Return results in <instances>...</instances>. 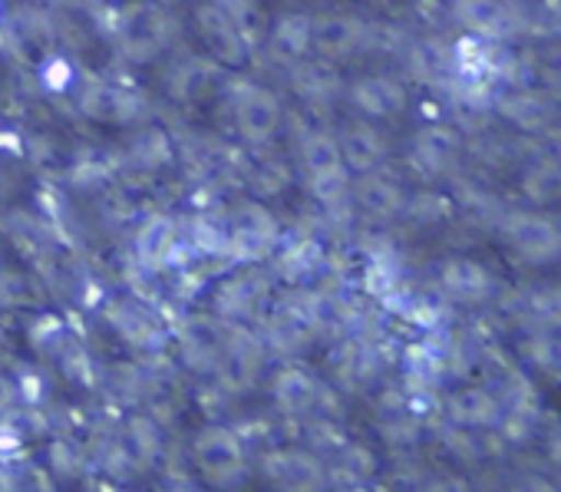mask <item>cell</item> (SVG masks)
I'll return each instance as SVG.
<instances>
[{
  "label": "cell",
  "mask_w": 561,
  "mask_h": 492,
  "mask_svg": "<svg viewBox=\"0 0 561 492\" xmlns=\"http://www.w3.org/2000/svg\"><path fill=\"white\" fill-rule=\"evenodd\" d=\"M508 238L515 249L525 255V259H535V262H545L551 259L558 249H561V234L551 221L538 218V215H512L508 221Z\"/></svg>",
  "instance_id": "cell-1"
}]
</instances>
